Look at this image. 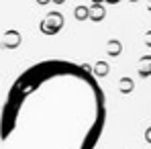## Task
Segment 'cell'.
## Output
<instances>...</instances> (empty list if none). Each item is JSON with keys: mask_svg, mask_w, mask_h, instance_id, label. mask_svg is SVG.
Returning a JSON list of instances; mask_svg holds the SVG:
<instances>
[{"mask_svg": "<svg viewBox=\"0 0 151 149\" xmlns=\"http://www.w3.org/2000/svg\"><path fill=\"white\" fill-rule=\"evenodd\" d=\"M145 141H147V143H149V141H151V131H149V129L145 131Z\"/></svg>", "mask_w": 151, "mask_h": 149, "instance_id": "obj_10", "label": "cell"}, {"mask_svg": "<svg viewBox=\"0 0 151 149\" xmlns=\"http://www.w3.org/2000/svg\"><path fill=\"white\" fill-rule=\"evenodd\" d=\"M129 2H139V0H129Z\"/></svg>", "mask_w": 151, "mask_h": 149, "instance_id": "obj_14", "label": "cell"}, {"mask_svg": "<svg viewBox=\"0 0 151 149\" xmlns=\"http://www.w3.org/2000/svg\"><path fill=\"white\" fill-rule=\"evenodd\" d=\"M104 0H92V4H102Z\"/></svg>", "mask_w": 151, "mask_h": 149, "instance_id": "obj_13", "label": "cell"}, {"mask_svg": "<svg viewBox=\"0 0 151 149\" xmlns=\"http://www.w3.org/2000/svg\"><path fill=\"white\" fill-rule=\"evenodd\" d=\"M106 53H108L110 57H119V55L123 53V43H121L119 39H110V41L106 43Z\"/></svg>", "mask_w": 151, "mask_h": 149, "instance_id": "obj_5", "label": "cell"}, {"mask_svg": "<svg viewBox=\"0 0 151 149\" xmlns=\"http://www.w3.org/2000/svg\"><path fill=\"white\" fill-rule=\"evenodd\" d=\"M133 90H135V82H133V78L125 76V78L119 80V92H121V94H131Z\"/></svg>", "mask_w": 151, "mask_h": 149, "instance_id": "obj_7", "label": "cell"}, {"mask_svg": "<svg viewBox=\"0 0 151 149\" xmlns=\"http://www.w3.org/2000/svg\"><path fill=\"white\" fill-rule=\"evenodd\" d=\"M149 74H151V57L149 55H143V57L139 59V76L147 80Z\"/></svg>", "mask_w": 151, "mask_h": 149, "instance_id": "obj_6", "label": "cell"}, {"mask_svg": "<svg viewBox=\"0 0 151 149\" xmlns=\"http://www.w3.org/2000/svg\"><path fill=\"white\" fill-rule=\"evenodd\" d=\"M74 17H76V21H88V6H84V4L76 6L74 8Z\"/></svg>", "mask_w": 151, "mask_h": 149, "instance_id": "obj_8", "label": "cell"}, {"mask_svg": "<svg viewBox=\"0 0 151 149\" xmlns=\"http://www.w3.org/2000/svg\"><path fill=\"white\" fill-rule=\"evenodd\" d=\"M104 2H106V4H119L121 0H104Z\"/></svg>", "mask_w": 151, "mask_h": 149, "instance_id": "obj_11", "label": "cell"}, {"mask_svg": "<svg viewBox=\"0 0 151 149\" xmlns=\"http://www.w3.org/2000/svg\"><path fill=\"white\" fill-rule=\"evenodd\" d=\"M90 72H92V78H106V76L110 74V66L100 59V61L94 63V68H92Z\"/></svg>", "mask_w": 151, "mask_h": 149, "instance_id": "obj_4", "label": "cell"}, {"mask_svg": "<svg viewBox=\"0 0 151 149\" xmlns=\"http://www.w3.org/2000/svg\"><path fill=\"white\" fill-rule=\"evenodd\" d=\"M63 14L59 12V10H51L49 14L39 23V29H41V33L43 35H57L61 29H63Z\"/></svg>", "mask_w": 151, "mask_h": 149, "instance_id": "obj_1", "label": "cell"}, {"mask_svg": "<svg viewBox=\"0 0 151 149\" xmlns=\"http://www.w3.org/2000/svg\"><path fill=\"white\" fill-rule=\"evenodd\" d=\"M21 43H23V35H21L19 31L10 29V31H6V33L2 35L0 47H2V49H17V47H21Z\"/></svg>", "mask_w": 151, "mask_h": 149, "instance_id": "obj_2", "label": "cell"}, {"mask_svg": "<svg viewBox=\"0 0 151 149\" xmlns=\"http://www.w3.org/2000/svg\"><path fill=\"white\" fill-rule=\"evenodd\" d=\"M51 2H53V4H63L65 0H51Z\"/></svg>", "mask_w": 151, "mask_h": 149, "instance_id": "obj_12", "label": "cell"}, {"mask_svg": "<svg viewBox=\"0 0 151 149\" xmlns=\"http://www.w3.org/2000/svg\"><path fill=\"white\" fill-rule=\"evenodd\" d=\"M35 2H37V4H39V6H45V4H49L51 0H35Z\"/></svg>", "mask_w": 151, "mask_h": 149, "instance_id": "obj_9", "label": "cell"}, {"mask_svg": "<svg viewBox=\"0 0 151 149\" xmlns=\"http://www.w3.org/2000/svg\"><path fill=\"white\" fill-rule=\"evenodd\" d=\"M104 17H106L104 4H92V6H88V21L100 23V21H104Z\"/></svg>", "mask_w": 151, "mask_h": 149, "instance_id": "obj_3", "label": "cell"}]
</instances>
